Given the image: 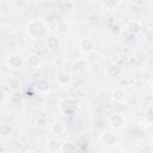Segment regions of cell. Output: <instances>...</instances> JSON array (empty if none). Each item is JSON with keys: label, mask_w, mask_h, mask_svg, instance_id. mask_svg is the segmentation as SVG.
<instances>
[{"label": "cell", "mask_w": 153, "mask_h": 153, "mask_svg": "<svg viewBox=\"0 0 153 153\" xmlns=\"http://www.w3.org/2000/svg\"><path fill=\"white\" fill-rule=\"evenodd\" d=\"M79 47H80V50L84 51V53H86V54H88V53H91L92 50H94V43H93V41L90 39V38H84V39H81Z\"/></svg>", "instance_id": "obj_3"}, {"label": "cell", "mask_w": 153, "mask_h": 153, "mask_svg": "<svg viewBox=\"0 0 153 153\" xmlns=\"http://www.w3.org/2000/svg\"><path fill=\"white\" fill-rule=\"evenodd\" d=\"M7 62H8V66L13 69L22 68L23 65H24V61H23L20 55H10L8 59H7Z\"/></svg>", "instance_id": "obj_2"}, {"label": "cell", "mask_w": 153, "mask_h": 153, "mask_svg": "<svg viewBox=\"0 0 153 153\" xmlns=\"http://www.w3.org/2000/svg\"><path fill=\"white\" fill-rule=\"evenodd\" d=\"M47 147H48V149L50 152H56V151L61 149V142L59 140H56V139H51V140L48 141Z\"/></svg>", "instance_id": "obj_11"}, {"label": "cell", "mask_w": 153, "mask_h": 153, "mask_svg": "<svg viewBox=\"0 0 153 153\" xmlns=\"http://www.w3.org/2000/svg\"><path fill=\"white\" fill-rule=\"evenodd\" d=\"M99 60H100V54L98 51L92 50L91 53L87 54V61H90V62H97Z\"/></svg>", "instance_id": "obj_14"}, {"label": "cell", "mask_w": 153, "mask_h": 153, "mask_svg": "<svg viewBox=\"0 0 153 153\" xmlns=\"http://www.w3.org/2000/svg\"><path fill=\"white\" fill-rule=\"evenodd\" d=\"M109 123H110V126L114 127V128H121L122 124H123V117H122L121 115L116 114V115H114V116L110 117Z\"/></svg>", "instance_id": "obj_8"}, {"label": "cell", "mask_w": 153, "mask_h": 153, "mask_svg": "<svg viewBox=\"0 0 153 153\" xmlns=\"http://www.w3.org/2000/svg\"><path fill=\"white\" fill-rule=\"evenodd\" d=\"M71 80H72L71 74L67 73V72H61V73L57 75V81H59L60 85H67V84L71 82Z\"/></svg>", "instance_id": "obj_10"}, {"label": "cell", "mask_w": 153, "mask_h": 153, "mask_svg": "<svg viewBox=\"0 0 153 153\" xmlns=\"http://www.w3.org/2000/svg\"><path fill=\"white\" fill-rule=\"evenodd\" d=\"M20 99H22V94H20V92H14V93L11 96V100H12V103H14V104L19 103Z\"/></svg>", "instance_id": "obj_19"}, {"label": "cell", "mask_w": 153, "mask_h": 153, "mask_svg": "<svg viewBox=\"0 0 153 153\" xmlns=\"http://www.w3.org/2000/svg\"><path fill=\"white\" fill-rule=\"evenodd\" d=\"M37 90H38L39 92H47V91L49 90V85H48V82L44 81V80L38 81V84H37Z\"/></svg>", "instance_id": "obj_16"}, {"label": "cell", "mask_w": 153, "mask_h": 153, "mask_svg": "<svg viewBox=\"0 0 153 153\" xmlns=\"http://www.w3.org/2000/svg\"><path fill=\"white\" fill-rule=\"evenodd\" d=\"M127 29H128V31L131 32V33H139V32L142 30V26H141V24H140L139 22L133 20V22H130V23L128 24Z\"/></svg>", "instance_id": "obj_9"}, {"label": "cell", "mask_w": 153, "mask_h": 153, "mask_svg": "<svg viewBox=\"0 0 153 153\" xmlns=\"http://www.w3.org/2000/svg\"><path fill=\"white\" fill-rule=\"evenodd\" d=\"M151 87H152V88H153V79H152V80H151Z\"/></svg>", "instance_id": "obj_21"}, {"label": "cell", "mask_w": 153, "mask_h": 153, "mask_svg": "<svg viewBox=\"0 0 153 153\" xmlns=\"http://www.w3.org/2000/svg\"><path fill=\"white\" fill-rule=\"evenodd\" d=\"M111 97H112V99H114L115 102H123V100L126 99V91H124L123 88L117 87V88H115V90L112 91Z\"/></svg>", "instance_id": "obj_7"}, {"label": "cell", "mask_w": 153, "mask_h": 153, "mask_svg": "<svg viewBox=\"0 0 153 153\" xmlns=\"http://www.w3.org/2000/svg\"><path fill=\"white\" fill-rule=\"evenodd\" d=\"M120 1L121 0H103V4H104V6L106 8L114 10V8H116L120 5Z\"/></svg>", "instance_id": "obj_13"}, {"label": "cell", "mask_w": 153, "mask_h": 153, "mask_svg": "<svg viewBox=\"0 0 153 153\" xmlns=\"http://www.w3.org/2000/svg\"><path fill=\"white\" fill-rule=\"evenodd\" d=\"M47 45H48L50 49H53V50L56 49V48H59V38L55 37V36L49 37L48 41H47Z\"/></svg>", "instance_id": "obj_12"}, {"label": "cell", "mask_w": 153, "mask_h": 153, "mask_svg": "<svg viewBox=\"0 0 153 153\" xmlns=\"http://www.w3.org/2000/svg\"><path fill=\"white\" fill-rule=\"evenodd\" d=\"M121 72H122V69H121L117 65H115V63L109 65V66L105 68V75H106L108 78H117V76L121 74Z\"/></svg>", "instance_id": "obj_4"}, {"label": "cell", "mask_w": 153, "mask_h": 153, "mask_svg": "<svg viewBox=\"0 0 153 153\" xmlns=\"http://www.w3.org/2000/svg\"><path fill=\"white\" fill-rule=\"evenodd\" d=\"M143 37H145L147 41H149V42H153V29L151 27V29H147V30H145V32H143Z\"/></svg>", "instance_id": "obj_18"}, {"label": "cell", "mask_w": 153, "mask_h": 153, "mask_svg": "<svg viewBox=\"0 0 153 153\" xmlns=\"http://www.w3.org/2000/svg\"><path fill=\"white\" fill-rule=\"evenodd\" d=\"M102 141L106 145H114L117 142V135L112 131H105L102 135Z\"/></svg>", "instance_id": "obj_5"}, {"label": "cell", "mask_w": 153, "mask_h": 153, "mask_svg": "<svg viewBox=\"0 0 153 153\" xmlns=\"http://www.w3.org/2000/svg\"><path fill=\"white\" fill-rule=\"evenodd\" d=\"M45 25L42 20H38V19H35V20H31L29 24H27V32L30 36L37 38V37H42L43 35H45Z\"/></svg>", "instance_id": "obj_1"}, {"label": "cell", "mask_w": 153, "mask_h": 153, "mask_svg": "<svg viewBox=\"0 0 153 153\" xmlns=\"http://www.w3.org/2000/svg\"><path fill=\"white\" fill-rule=\"evenodd\" d=\"M38 63H39V57H38V55L31 54V55L29 56V65H30L31 67H37Z\"/></svg>", "instance_id": "obj_15"}, {"label": "cell", "mask_w": 153, "mask_h": 153, "mask_svg": "<svg viewBox=\"0 0 153 153\" xmlns=\"http://www.w3.org/2000/svg\"><path fill=\"white\" fill-rule=\"evenodd\" d=\"M51 130H53V133H55L56 135H60V134L63 131V127H62V124H61V123H56V124H54V126H53Z\"/></svg>", "instance_id": "obj_17"}, {"label": "cell", "mask_w": 153, "mask_h": 153, "mask_svg": "<svg viewBox=\"0 0 153 153\" xmlns=\"http://www.w3.org/2000/svg\"><path fill=\"white\" fill-rule=\"evenodd\" d=\"M61 110L65 112V114H68V112H72L74 109H75V103L73 99L68 98V99H65L62 103H61Z\"/></svg>", "instance_id": "obj_6"}, {"label": "cell", "mask_w": 153, "mask_h": 153, "mask_svg": "<svg viewBox=\"0 0 153 153\" xmlns=\"http://www.w3.org/2000/svg\"><path fill=\"white\" fill-rule=\"evenodd\" d=\"M147 112H148L149 115H152V116H153V104H151V105L147 108Z\"/></svg>", "instance_id": "obj_20"}]
</instances>
